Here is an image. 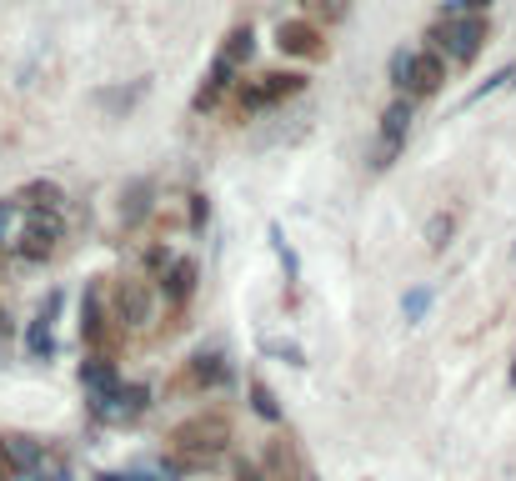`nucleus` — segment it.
Returning a JSON list of instances; mask_svg holds the SVG:
<instances>
[{
	"label": "nucleus",
	"mask_w": 516,
	"mask_h": 481,
	"mask_svg": "<svg viewBox=\"0 0 516 481\" xmlns=\"http://www.w3.org/2000/svg\"><path fill=\"white\" fill-rule=\"evenodd\" d=\"M231 446V416L226 411H196L186 421L171 426L166 436V476L176 471H201L206 461H216Z\"/></svg>",
	"instance_id": "nucleus-1"
},
{
	"label": "nucleus",
	"mask_w": 516,
	"mask_h": 481,
	"mask_svg": "<svg viewBox=\"0 0 516 481\" xmlns=\"http://www.w3.org/2000/svg\"><path fill=\"white\" fill-rule=\"evenodd\" d=\"M486 36H491L486 16H441V21L426 31V46H431V51H446L456 66H471V61L481 56Z\"/></svg>",
	"instance_id": "nucleus-2"
},
{
	"label": "nucleus",
	"mask_w": 516,
	"mask_h": 481,
	"mask_svg": "<svg viewBox=\"0 0 516 481\" xmlns=\"http://www.w3.org/2000/svg\"><path fill=\"white\" fill-rule=\"evenodd\" d=\"M301 91H306V76H296V71H266V76L236 86V111L256 116V111H271V106H281V101H291Z\"/></svg>",
	"instance_id": "nucleus-3"
},
{
	"label": "nucleus",
	"mask_w": 516,
	"mask_h": 481,
	"mask_svg": "<svg viewBox=\"0 0 516 481\" xmlns=\"http://www.w3.org/2000/svg\"><path fill=\"white\" fill-rule=\"evenodd\" d=\"M106 306L121 326H146L156 311V291L146 276H111L106 281Z\"/></svg>",
	"instance_id": "nucleus-4"
},
{
	"label": "nucleus",
	"mask_w": 516,
	"mask_h": 481,
	"mask_svg": "<svg viewBox=\"0 0 516 481\" xmlns=\"http://www.w3.org/2000/svg\"><path fill=\"white\" fill-rule=\"evenodd\" d=\"M406 131H411V96H401V101H391L381 111V136H376V151H371V171H386L401 156Z\"/></svg>",
	"instance_id": "nucleus-5"
},
{
	"label": "nucleus",
	"mask_w": 516,
	"mask_h": 481,
	"mask_svg": "<svg viewBox=\"0 0 516 481\" xmlns=\"http://www.w3.org/2000/svg\"><path fill=\"white\" fill-rule=\"evenodd\" d=\"M441 81H446V56L441 51H411L406 56V76H401V91L411 96V101H426V96H436L441 91Z\"/></svg>",
	"instance_id": "nucleus-6"
},
{
	"label": "nucleus",
	"mask_w": 516,
	"mask_h": 481,
	"mask_svg": "<svg viewBox=\"0 0 516 481\" xmlns=\"http://www.w3.org/2000/svg\"><path fill=\"white\" fill-rule=\"evenodd\" d=\"M61 236H66V226H61L56 211H31V216H26V231H21V256H26V261H46V256H56Z\"/></svg>",
	"instance_id": "nucleus-7"
},
{
	"label": "nucleus",
	"mask_w": 516,
	"mask_h": 481,
	"mask_svg": "<svg viewBox=\"0 0 516 481\" xmlns=\"http://www.w3.org/2000/svg\"><path fill=\"white\" fill-rule=\"evenodd\" d=\"M261 471H266V481H306V476H311L306 461H301V446H296L286 431H276V436L266 441V451H261Z\"/></svg>",
	"instance_id": "nucleus-8"
},
{
	"label": "nucleus",
	"mask_w": 516,
	"mask_h": 481,
	"mask_svg": "<svg viewBox=\"0 0 516 481\" xmlns=\"http://www.w3.org/2000/svg\"><path fill=\"white\" fill-rule=\"evenodd\" d=\"M276 46H281V56L321 61V56H326V31H321L316 21H281V26H276Z\"/></svg>",
	"instance_id": "nucleus-9"
},
{
	"label": "nucleus",
	"mask_w": 516,
	"mask_h": 481,
	"mask_svg": "<svg viewBox=\"0 0 516 481\" xmlns=\"http://www.w3.org/2000/svg\"><path fill=\"white\" fill-rule=\"evenodd\" d=\"M216 386H226V361L216 351L211 356H191L181 366V376L171 381V391H186V396H201V391H216Z\"/></svg>",
	"instance_id": "nucleus-10"
},
{
	"label": "nucleus",
	"mask_w": 516,
	"mask_h": 481,
	"mask_svg": "<svg viewBox=\"0 0 516 481\" xmlns=\"http://www.w3.org/2000/svg\"><path fill=\"white\" fill-rule=\"evenodd\" d=\"M81 386L96 396V406L101 401H111L116 391H121V371H116V356H101V351H91L86 361H81Z\"/></svg>",
	"instance_id": "nucleus-11"
},
{
	"label": "nucleus",
	"mask_w": 516,
	"mask_h": 481,
	"mask_svg": "<svg viewBox=\"0 0 516 481\" xmlns=\"http://www.w3.org/2000/svg\"><path fill=\"white\" fill-rule=\"evenodd\" d=\"M196 276H201V266H196L191 256H176V261L166 266V276H161V296L181 311V306L196 296Z\"/></svg>",
	"instance_id": "nucleus-12"
},
{
	"label": "nucleus",
	"mask_w": 516,
	"mask_h": 481,
	"mask_svg": "<svg viewBox=\"0 0 516 481\" xmlns=\"http://www.w3.org/2000/svg\"><path fill=\"white\" fill-rule=\"evenodd\" d=\"M236 76H241V71H236V66H231V61H221V56H216V61H211V71H206V81H201V91H196V101H191V106H196V111H216V106H221V96H226V91H231V86H236Z\"/></svg>",
	"instance_id": "nucleus-13"
},
{
	"label": "nucleus",
	"mask_w": 516,
	"mask_h": 481,
	"mask_svg": "<svg viewBox=\"0 0 516 481\" xmlns=\"http://www.w3.org/2000/svg\"><path fill=\"white\" fill-rule=\"evenodd\" d=\"M146 406H151V391H146V386H121L111 401H101V411H106V416H121V421H136Z\"/></svg>",
	"instance_id": "nucleus-14"
},
{
	"label": "nucleus",
	"mask_w": 516,
	"mask_h": 481,
	"mask_svg": "<svg viewBox=\"0 0 516 481\" xmlns=\"http://www.w3.org/2000/svg\"><path fill=\"white\" fill-rule=\"evenodd\" d=\"M16 206H26V211H61V186L56 181H26L16 191Z\"/></svg>",
	"instance_id": "nucleus-15"
},
{
	"label": "nucleus",
	"mask_w": 516,
	"mask_h": 481,
	"mask_svg": "<svg viewBox=\"0 0 516 481\" xmlns=\"http://www.w3.org/2000/svg\"><path fill=\"white\" fill-rule=\"evenodd\" d=\"M251 51H256V36H251V26H236V31L226 36V46H221L216 56H221V61H231V66L241 71V66L251 61Z\"/></svg>",
	"instance_id": "nucleus-16"
},
{
	"label": "nucleus",
	"mask_w": 516,
	"mask_h": 481,
	"mask_svg": "<svg viewBox=\"0 0 516 481\" xmlns=\"http://www.w3.org/2000/svg\"><path fill=\"white\" fill-rule=\"evenodd\" d=\"M246 396H251V411H256L261 421H281V401H276V391H271L261 376L246 381Z\"/></svg>",
	"instance_id": "nucleus-17"
},
{
	"label": "nucleus",
	"mask_w": 516,
	"mask_h": 481,
	"mask_svg": "<svg viewBox=\"0 0 516 481\" xmlns=\"http://www.w3.org/2000/svg\"><path fill=\"white\" fill-rule=\"evenodd\" d=\"M346 11H351V0H311L316 26H336V21H346Z\"/></svg>",
	"instance_id": "nucleus-18"
},
{
	"label": "nucleus",
	"mask_w": 516,
	"mask_h": 481,
	"mask_svg": "<svg viewBox=\"0 0 516 481\" xmlns=\"http://www.w3.org/2000/svg\"><path fill=\"white\" fill-rule=\"evenodd\" d=\"M26 346H31V356H51V351H56V336H51V321H46V316L26 331Z\"/></svg>",
	"instance_id": "nucleus-19"
},
{
	"label": "nucleus",
	"mask_w": 516,
	"mask_h": 481,
	"mask_svg": "<svg viewBox=\"0 0 516 481\" xmlns=\"http://www.w3.org/2000/svg\"><path fill=\"white\" fill-rule=\"evenodd\" d=\"M31 476H36V481H71V466H66L61 451H46V461H41Z\"/></svg>",
	"instance_id": "nucleus-20"
},
{
	"label": "nucleus",
	"mask_w": 516,
	"mask_h": 481,
	"mask_svg": "<svg viewBox=\"0 0 516 481\" xmlns=\"http://www.w3.org/2000/svg\"><path fill=\"white\" fill-rule=\"evenodd\" d=\"M451 231H456V216H431V226H426V241H431V251H441L446 241H451Z\"/></svg>",
	"instance_id": "nucleus-21"
},
{
	"label": "nucleus",
	"mask_w": 516,
	"mask_h": 481,
	"mask_svg": "<svg viewBox=\"0 0 516 481\" xmlns=\"http://www.w3.org/2000/svg\"><path fill=\"white\" fill-rule=\"evenodd\" d=\"M146 196H151V191H146V186H136V191H131V201H121V216H126V226H136V221L151 211V201H146Z\"/></svg>",
	"instance_id": "nucleus-22"
},
{
	"label": "nucleus",
	"mask_w": 516,
	"mask_h": 481,
	"mask_svg": "<svg viewBox=\"0 0 516 481\" xmlns=\"http://www.w3.org/2000/svg\"><path fill=\"white\" fill-rule=\"evenodd\" d=\"M426 306H431V291H406V301H401L406 321H421V316H426Z\"/></svg>",
	"instance_id": "nucleus-23"
},
{
	"label": "nucleus",
	"mask_w": 516,
	"mask_h": 481,
	"mask_svg": "<svg viewBox=\"0 0 516 481\" xmlns=\"http://www.w3.org/2000/svg\"><path fill=\"white\" fill-rule=\"evenodd\" d=\"M491 0H446V16H486Z\"/></svg>",
	"instance_id": "nucleus-24"
},
{
	"label": "nucleus",
	"mask_w": 516,
	"mask_h": 481,
	"mask_svg": "<svg viewBox=\"0 0 516 481\" xmlns=\"http://www.w3.org/2000/svg\"><path fill=\"white\" fill-rule=\"evenodd\" d=\"M21 476V466H16V456H11V441L0 436V481H16Z\"/></svg>",
	"instance_id": "nucleus-25"
},
{
	"label": "nucleus",
	"mask_w": 516,
	"mask_h": 481,
	"mask_svg": "<svg viewBox=\"0 0 516 481\" xmlns=\"http://www.w3.org/2000/svg\"><path fill=\"white\" fill-rule=\"evenodd\" d=\"M236 481H266V471L256 461H236Z\"/></svg>",
	"instance_id": "nucleus-26"
},
{
	"label": "nucleus",
	"mask_w": 516,
	"mask_h": 481,
	"mask_svg": "<svg viewBox=\"0 0 516 481\" xmlns=\"http://www.w3.org/2000/svg\"><path fill=\"white\" fill-rule=\"evenodd\" d=\"M11 221H16V201H0V241H6Z\"/></svg>",
	"instance_id": "nucleus-27"
},
{
	"label": "nucleus",
	"mask_w": 516,
	"mask_h": 481,
	"mask_svg": "<svg viewBox=\"0 0 516 481\" xmlns=\"http://www.w3.org/2000/svg\"><path fill=\"white\" fill-rule=\"evenodd\" d=\"M96 481H136V476H121V471H101Z\"/></svg>",
	"instance_id": "nucleus-28"
},
{
	"label": "nucleus",
	"mask_w": 516,
	"mask_h": 481,
	"mask_svg": "<svg viewBox=\"0 0 516 481\" xmlns=\"http://www.w3.org/2000/svg\"><path fill=\"white\" fill-rule=\"evenodd\" d=\"M11 331V321H6V306H0V336H6Z\"/></svg>",
	"instance_id": "nucleus-29"
},
{
	"label": "nucleus",
	"mask_w": 516,
	"mask_h": 481,
	"mask_svg": "<svg viewBox=\"0 0 516 481\" xmlns=\"http://www.w3.org/2000/svg\"><path fill=\"white\" fill-rule=\"evenodd\" d=\"M511 386H516V366H511Z\"/></svg>",
	"instance_id": "nucleus-30"
},
{
	"label": "nucleus",
	"mask_w": 516,
	"mask_h": 481,
	"mask_svg": "<svg viewBox=\"0 0 516 481\" xmlns=\"http://www.w3.org/2000/svg\"><path fill=\"white\" fill-rule=\"evenodd\" d=\"M306 481H316V476H306Z\"/></svg>",
	"instance_id": "nucleus-31"
}]
</instances>
